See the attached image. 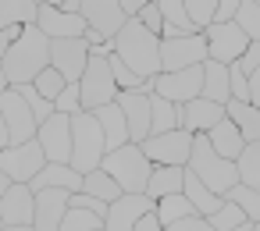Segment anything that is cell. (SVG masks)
Here are the masks:
<instances>
[{"instance_id":"9","label":"cell","mask_w":260,"mask_h":231,"mask_svg":"<svg viewBox=\"0 0 260 231\" xmlns=\"http://www.w3.org/2000/svg\"><path fill=\"white\" fill-rule=\"evenodd\" d=\"M0 118L8 125V146H25L36 139V118L29 110V103L15 93V89H4L0 93Z\"/></svg>"},{"instance_id":"35","label":"cell","mask_w":260,"mask_h":231,"mask_svg":"<svg viewBox=\"0 0 260 231\" xmlns=\"http://www.w3.org/2000/svg\"><path fill=\"white\" fill-rule=\"evenodd\" d=\"M235 25L242 29V36L249 43H260V0H239Z\"/></svg>"},{"instance_id":"41","label":"cell","mask_w":260,"mask_h":231,"mask_svg":"<svg viewBox=\"0 0 260 231\" xmlns=\"http://www.w3.org/2000/svg\"><path fill=\"white\" fill-rule=\"evenodd\" d=\"M32 86H36V93H40L43 100H50V103H54V100L64 93V86H68V82H64L54 68H47V71H40V79H36Z\"/></svg>"},{"instance_id":"5","label":"cell","mask_w":260,"mask_h":231,"mask_svg":"<svg viewBox=\"0 0 260 231\" xmlns=\"http://www.w3.org/2000/svg\"><path fill=\"white\" fill-rule=\"evenodd\" d=\"M104 157H107V146H104V132H100L96 118L79 110L72 118V160H68V167L86 178L89 171H96L104 164Z\"/></svg>"},{"instance_id":"42","label":"cell","mask_w":260,"mask_h":231,"mask_svg":"<svg viewBox=\"0 0 260 231\" xmlns=\"http://www.w3.org/2000/svg\"><path fill=\"white\" fill-rule=\"evenodd\" d=\"M82 110V96H79V86H64V93L54 100V114H64V118H75Z\"/></svg>"},{"instance_id":"37","label":"cell","mask_w":260,"mask_h":231,"mask_svg":"<svg viewBox=\"0 0 260 231\" xmlns=\"http://www.w3.org/2000/svg\"><path fill=\"white\" fill-rule=\"evenodd\" d=\"M214 11H217V0H185V15L196 32H207L214 25Z\"/></svg>"},{"instance_id":"16","label":"cell","mask_w":260,"mask_h":231,"mask_svg":"<svg viewBox=\"0 0 260 231\" xmlns=\"http://www.w3.org/2000/svg\"><path fill=\"white\" fill-rule=\"evenodd\" d=\"M125 114V125H128V142L132 146H143L150 139V93L136 89V93H118L114 100Z\"/></svg>"},{"instance_id":"32","label":"cell","mask_w":260,"mask_h":231,"mask_svg":"<svg viewBox=\"0 0 260 231\" xmlns=\"http://www.w3.org/2000/svg\"><path fill=\"white\" fill-rule=\"evenodd\" d=\"M160 8V18H164V29L160 32H182V36H192V22L185 15V0H157Z\"/></svg>"},{"instance_id":"54","label":"cell","mask_w":260,"mask_h":231,"mask_svg":"<svg viewBox=\"0 0 260 231\" xmlns=\"http://www.w3.org/2000/svg\"><path fill=\"white\" fill-rule=\"evenodd\" d=\"M4 231H36L32 224H25V227H4Z\"/></svg>"},{"instance_id":"45","label":"cell","mask_w":260,"mask_h":231,"mask_svg":"<svg viewBox=\"0 0 260 231\" xmlns=\"http://www.w3.org/2000/svg\"><path fill=\"white\" fill-rule=\"evenodd\" d=\"M235 68H239V71H242V75L249 79V75H253V71L260 68V43H249V47H246V54H242V57L235 61Z\"/></svg>"},{"instance_id":"15","label":"cell","mask_w":260,"mask_h":231,"mask_svg":"<svg viewBox=\"0 0 260 231\" xmlns=\"http://www.w3.org/2000/svg\"><path fill=\"white\" fill-rule=\"evenodd\" d=\"M86 29L100 32L107 43L125 29V15H121V4L118 0H82V8H79Z\"/></svg>"},{"instance_id":"3","label":"cell","mask_w":260,"mask_h":231,"mask_svg":"<svg viewBox=\"0 0 260 231\" xmlns=\"http://www.w3.org/2000/svg\"><path fill=\"white\" fill-rule=\"evenodd\" d=\"M185 171L196 174L200 185H207V188H210L214 196H221V199L239 185V171H235V164H232V160H221V157L210 149L207 135H192V153H189Z\"/></svg>"},{"instance_id":"49","label":"cell","mask_w":260,"mask_h":231,"mask_svg":"<svg viewBox=\"0 0 260 231\" xmlns=\"http://www.w3.org/2000/svg\"><path fill=\"white\" fill-rule=\"evenodd\" d=\"M249 103H253V107L260 110V68H256V71L249 75Z\"/></svg>"},{"instance_id":"30","label":"cell","mask_w":260,"mask_h":231,"mask_svg":"<svg viewBox=\"0 0 260 231\" xmlns=\"http://www.w3.org/2000/svg\"><path fill=\"white\" fill-rule=\"evenodd\" d=\"M175 128H182L178 107L150 93V135H164V132H175Z\"/></svg>"},{"instance_id":"38","label":"cell","mask_w":260,"mask_h":231,"mask_svg":"<svg viewBox=\"0 0 260 231\" xmlns=\"http://www.w3.org/2000/svg\"><path fill=\"white\" fill-rule=\"evenodd\" d=\"M207 224H210L214 231H235V227H242V224H249V220L242 217V210H239L235 203H228V199H224V203H221V210L207 217Z\"/></svg>"},{"instance_id":"50","label":"cell","mask_w":260,"mask_h":231,"mask_svg":"<svg viewBox=\"0 0 260 231\" xmlns=\"http://www.w3.org/2000/svg\"><path fill=\"white\" fill-rule=\"evenodd\" d=\"M132 231H164V227H160V220H157L153 213H146V217H143V220H139Z\"/></svg>"},{"instance_id":"7","label":"cell","mask_w":260,"mask_h":231,"mask_svg":"<svg viewBox=\"0 0 260 231\" xmlns=\"http://www.w3.org/2000/svg\"><path fill=\"white\" fill-rule=\"evenodd\" d=\"M203 61H207V40H203V32L160 40V75L185 71V68H200Z\"/></svg>"},{"instance_id":"40","label":"cell","mask_w":260,"mask_h":231,"mask_svg":"<svg viewBox=\"0 0 260 231\" xmlns=\"http://www.w3.org/2000/svg\"><path fill=\"white\" fill-rule=\"evenodd\" d=\"M25 103H29V110H32V118H36V125H43L47 118H54V103L50 100H43L40 93H36V86H18L15 89Z\"/></svg>"},{"instance_id":"18","label":"cell","mask_w":260,"mask_h":231,"mask_svg":"<svg viewBox=\"0 0 260 231\" xmlns=\"http://www.w3.org/2000/svg\"><path fill=\"white\" fill-rule=\"evenodd\" d=\"M146 213H153V199L146 196H121L107 206L104 217V231H132Z\"/></svg>"},{"instance_id":"22","label":"cell","mask_w":260,"mask_h":231,"mask_svg":"<svg viewBox=\"0 0 260 231\" xmlns=\"http://www.w3.org/2000/svg\"><path fill=\"white\" fill-rule=\"evenodd\" d=\"M43 188H61L68 196L82 192V174L72 171L68 164H43V171L29 181V192H43Z\"/></svg>"},{"instance_id":"56","label":"cell","mask_w":260,"mask_h":231,"mask_svg":"<svg viewBox=\"0 0 260 231\" xmlns=\"http://www.w3.org/2000/svg\"><path fill=\"white\" fill-rule=\"evenodd\" d=\"M0 231H4V220H0Z\"/></svg>"},{"instance_id":"44","label":"cell","mask_w":260,"mask_h":231,"mask_svg":"<svg viewBox=\"0 0 260 231\" xmlns=\"http://www.w3.org/2000/svg\"><path fill=\"white\" fill-rule=\"evenodd\" d=\"M146 32H153V36H160V29H164V18H160V8H157V0L153 4H143V11H139V18H136Z\"/></svg>"},{"instance_id":"12","label":"cell","mask_w":260,"mask_h":231,"mask_svg":"<svg viewBox=\"0 0 260 231\" xmlns=\"http://www.w3.org/2000/svg\"><path fill=\"white\" fill-rule=\"evenodd\" d=\"M86 64H89V47H86V40H54V43H50V68H54L68 86H79V79L86 75Z\"/></svg>"},{"instance_id":"10","label":"cell","mask_w":260,"mask_h":231,"mask_svg":"<svg viewBox=\"0 0 260 231\" xmlns=\"http://www.w3.org/2000/svg\"><path fill=\"white\" fill-rule=\"evenodd\" d=\"M47 157L40 149V142H25V146H8L0 149V174H8L11 185H29L40 171H43Z\"/></svg>"},{"instance_id":"4","label":"cell","mask_w":260,"mask_h":231,"mask_svg":"<svg viewBox=\"0 0 260 231\" xmlns=\"http://www.w3.org/2000/svg\"><path fill=\"white\" fill-rule=\"evenodd\" d=\"M100 171H107V174L114 178V185H118L125 196H146V181H150V174H153V164L146 160V153H143L139 146L128 142V146L107 153L104 164H100Z\"/></svg>"},{"instance_id":"28","label":"cell","mask_w":260,"mask_h":231,"mask_svg":"<svg viewBox=\"0 0 260 231\" xmlns=\"http://www.w3.org/2000/svg\"><path fill=\"white\" fill-rule=\"evenodd\" d=\"M182 196L189 199V206L196 210V217H210V213H217L221 210V196H214L207 185H200V178L196 174H189L185 171V181H182Z\"/></svg>"},{"instance_id":"31","label":"cell","mask_w":260,"mask_h":231,"mask_svg":"<svg viewBox=\"0 0 260 231\" xmlns=\"http://www.w3.org/2000/svg\"><path fill=\"white\" fill-rule=\"evenodd\" d=\"M82 192H86V196H93V199H100V203H107V206H111L114 199H121V196H125V192L114 185V178H111L107 171H100V167H96V171H89V174L82 178Z\"/></svg>"},{"instance_id":"27","label":"cell","mask_w":260,"mask_h":231,"mask_svg":"<svg viewBox=\"0 0 260 231\" xmlns=\"http://www.w3.org/2000/svg\"><path fill=\"white\" fill-rule=\"evenodd\" d=\"M40 18L36 0H0V29H29Z\"/></svg>"},{"instance_id":"14","label":"cell","mask_w":260,"mask_h":231,"mask_svg":"<svg viewBox=\"0 0 260 231\" xmlns=\"http://www.w3.org/2000/svg\"><path fill=\"white\" fill-rule=\"evenodd\" d=\"M203 40H207V61H217V64H235L246 54V47H249V40L242 36V29L235 22L210 25L203 32Z\"/></svg>"},{"instance_id":"55","label":"cell","mask_w":260,"mask_h":231,"mask_svg":"<svg viewBox=\"0 0 260 231\" xmlns=\"http://www.w3.org/2000/svg\"><path fill=\"white\" fill-rule=\"evenodd\" d=\"M235 231H253V224H242V227H235Z\"/></svg>"},{"instance_id":"29","label":"cell","mask_w":260,"mask_h":231,"mask_svg":"<svg viewBox=\"0 0 260 231\" xmlns=\"http://www.w3.org/2000/svg\"><path fill=\"white\" fill-rule=\"evenodd\" d=\"M185 181V167H153L150 181H146V199H164V196H178Z\"/></svg>"},{"instance_id":"52","label":"cell","mask_w":260,"mask_h":231,"mask_svg":"<svg viewBox=\"0 0 260 231\" xmlns=\"http://www.w3.org/2000/svg\"><path fill=\"white\" fill-rule=\"evenodd\" d=\"M8 188H11V178H8V174H0V199H4Z\"/></svg>"},{"instance_id":"47","label":"cell","mask_w":260,"mask_h":231,"mask_svg":"<svg viewBox=\"0 0 260 231\" xmlns=\"http://www.w3.org/2000/svg\"><path fill=\"white\" fill-rule=\"evenodd\" d=\"M235 11H239V0H217L214 25H228V22H235Z\"/></svg>"},{"instance_id":"51","label":"cell","mask_w":260,"mask_h":231,"mask_svg":"<svg viewBox=\"0 0 260 231\" xmlns=\"http://www.w3.org/2000/svg\"><path fill=\"white\" fill-rule=\"evenodd\" d=\"M0 149H8V125H4V118H0Z\"/></svg>"},{"instance_id":"2","label":"cell","mask_w":260,"mask_h":231,"mask_svg":"<svg viewBox=\"0 0 260 231\" xmlns=\"http://www.w3.org/2000/svg\"><path fill=\"white\" fill-rule=\"evenodd\" d=\"M111 54L121 57V64L143 82H153L160 75V36L146 32L136 18L125 22V29L111 40Z\"/></svg>"},{"instance_id":"25","label":"cell","mask_w":260,"mask_h":231,"mask_svg":"<svg viewBox=\"0 0 260 231\" xmlns=\"http://www.w3.org/2000/svg\"><path fill=\"white\" fill-rule=\"evenodd\" d=\"M203 100L224 107L232 100V89H228V64H217V61H203V89H200Z\"/></svg>"},{"instance_id":"24","label":"cell","mask_w":260,"mask_h":231,"mask_svg":"<svg viewBox=\"0 0 260 231\" xmlns=\"http://www.w3.org/2000/svg\"><path fill=\"white\" fill-rule=\"evenodd\" d=\"M207 142H210V149L221 157V160H239V153L246 149V142H242V135H239V128L224 118V121H217L210 132H207Z\"/></svg>"},{"instance_id":"8","label":"cell","mask_w":260,"mask_h":231,"mask_svg":"<svg viewBox=\"0 0 260 231\" xmlns=\"http://www.w3.org/2000/svg\"><path fill=\"white\" fill-rule=\"evenodd\" d=\"M139 149L146 153V160L153 167H185L189 153H192V135L175 128V132H164V135H150Z\"/></svg>"},{"instance_id":"39","label":"cell","mask_w":260,"mask_h":231,"mask_svg":"<svg viewBox=\"0 0 260 231\" xmlns=\"http://www.w3.org/2000/svg\"><path fill=\"white\" fill-rule=\"evenodd\" d=\"M100 227H104V220L96 213L79 210V206H68V213H64V220H61L57 231H100Z\"/></svg>"},{"instance_id":"21","label":"cell","mask_w":260,"mask_h":231,"mask_svg":"<svg viewBox=\"0 0 260 231\" xmlns=\"http://www.w3.org/2000/svg\"><path fill=\"white\" fill-rule=\"evenodd\" d=\"M178 114H182V132H189V135H207L217 121H224V107H217V103H210L203 96H196L185 107H178Z\"/></svg>"},{"instance_id":"17","label":"cell","mask_w":260,"mask_h":231,"mask_svg":"<svg viewBox=\"0 0 260 231\" xmlns=\"http://www.w3.org/2000/svg\"><path fill=\"white\" fill-rule=\"evenodd\" d=\"M36 29H40L50 43H54V40H82V36H86L82 15H64L57 4H40Z\"/></svg>"},{"instance_id":"34","label":"cell","mask_w":260,"mask_h":231,"mask_svg":"<svg viewBox=\"0 0 260 231\" xmlns=\"http://www.w3.org/2000/svg\"><path fill=\"white\" fill-rule=\"evenodd\" d=\"M235 171H239V185L260 192V142H249V146L239 153Z\"/></svg>"},{"instance_id":"6","label":"cell","mask_w":260,"mask_h":231,"mask_svg":"<svg viewBox=\"0 0 260 231\" xmlns=\"http://www.w3.org/2000/svg\"><path fill=\"white\" fill-rule=\"evenodd\" d=\"M107 57H111V43L100 47V50H89V64H86V75L79 79V96H82V110L93 114L107 103L118 100V86H114V75L107 68Z\"/></svg>"},{"instance_id":"43","label":"cell","mask_w":260,"mask_h":231,"mask_svg":"<svg viewBox=\"0 0 260 231\" xmlns=\"http://www.w3.org/2000/svg\"><path fill=\"white\" fill-rule=\"evenodd\" d=\"M228 89H232V100L235 103H249V79L235 64H228Z\"/></svg>"},{"instance_id":"26","label":"cell","mask_w":260,"mask_h":231,"mask_svg":"<svg viewBox=\"0 0 260 231\" xmlns=\"http://www.w3.org/2000/svg\"><path fill=\"white\" fill-rule=\"evenodd\" d=\"M224 118L239 128V135H242L246 146H249V142H260V110H256L253 103H235V100H228V103H224Z\"/></svg>"},{"instance_id":"23","label":"cell","mask_w":260,"mask_h":231,"mask_svg":"<svg viewBox=\"0 0 260 231\" xmlns=\"http://www.w3.org/2000/svg\"><path fill=\"white\" fill-rule=\"evenodd\" d=\"M93 118H96V125H100V132H104V146H107V153L128 146V125H125V114H121L118 103H107V107L93 110Z\"/></svg>"},{"instance_id":"11","label":"cell","mask_w":260,"mask_h":231,"mask_svg":"<svg viewBox=\"0 0 260 231\" xmlns=\"http://www.w3.org/2000/svg\"><path fill=\"white\" fill-rule=\"evenodd\" d=\"M200 89H203V64L153 79V96H160V100H168V103H175V107L192 103V100L200 96Z\"/></svg>"},{"instance_id":"13","label":"cell","mask_w":260,"mask_h":231,"mask_svg":"<svg viewBox=\"0 0 260 231\" xmlns=\"http://www.w3.org/2000/svg\"><path fill=\"white\" fill-rule=\"evenodd\" d=\"M36 142L47 157V164H68L72 160V118L54 114L36 128Z\"/></svg>"},{"instance_id":"33","label":"cell","mask_w":260,"mask_h":231,"mask_svg":"<svg viewBox=\"0 0 260 231\" xmlns=\"http://www.w3.org/2000/svg\"><path fill=\"white\" fill-rule=\"evenodd\" d=\"M196 210L189 206V199L178 192V196H164V199H157L153 203V217L160 220V227H171L175 220H185V217H192Z\"/></svg>"},{"instance_id":"20","label":"cell","mask_w":260,"mask_h":231,"mask_svg":"<svg viewBox=\"0 0 260 231\" xmlns=\"http://www.w3.org/2000/svg\"><path fill=\"white\" fill-rule=\"evenodd\" d=\"M36 196V217H32V227L36 231H57L64 213H68V192L61 188H43V192H32Z\"/></svg>"},{"instance_id":"46","label":"cell","mask_w":260,"mask_h":231,"mask_svg":"<svg viewBox=\"0 0 260 231\" xmlns=\"http://www.w3.org/2000/svg\"><path fill=\"white\" fill-rule=\"evenodd\" d=\"M164 231H214L210 224H207V217H185V220H175L171 227H164Z\"/></svg>"},{"instance_id":"53","label":"cell","mask_w":260,"mask_h":231,"mask_svg":"<svg viewBox=\"0 0 260 231\" xmlns=\"http://www.w3.org/2000/svg\"><path fill=\"white\" fill-rule=\"evenodd\" d=\"M4 89H11V86H8V79H4V68H0V93H4Z\"/></svg>"},{"instance_id":"57","label":"cell","mask_w":260,"mask_h":231,"mask_svg":"<svg viewBox=\"0 0 260 231\" xmlns=\"http://www.w3.org/2000/svg\"><path fill=\"white\" fill-rule=\"evenodd\" d=\"M100 231H104V227H100Z\"/></svg>"},{"instance_id":"36","label":"cell","mask_w":260,"mask_h":231,"mask_svg":"<svg viewBox=\"0 0 260 231\" xmlns=\"http://www.w3.org/2000/svg\"><path fill=\"white\" fill-rule=\"evenodd\" d=\"M224 199H228V203H235V206L242 210V217H246L249 224H256V227H260V192H253V188H246V185H235Z\"/></svg>"},{"instance_id":"48","label":"cell","mask_w":260,"mask_h":231,"mask_svg":"<svg viewBox=\"0 0 260 231\" xmlns=\"http://www.w3.org/2000/svg\"><path fill=\"white\" fill-rule=\"evenodd\" d=\"M22 36V29H0V64H4V57H8V50H11V43Z\"/></svg>"},{"instance_id":"1","label":"cell","mask_w":260,"mask_h":231,"mask_svg":"<svg viewBox=\"0 0 260 231\" xmlns=\"http://www.w3.org/2000/svg\"><path fill=\"white\" fill-rule=\"evenodd\" d=\"M0 68H4V79H8L11 89L32 86V82L40 79V71L50 68V40H47L36 25L22 29V36L11 43V50H8V57H4V64H0Z\"/></svg>"},{"instance_id":"19","label":"cell","mask_w":260,"mask_h":231,"mask_svg":"<svg viewBox=\"0 0 260 231\" xmlns=\"http://www.w3.org/2000/svg\"><path fill=\"white\" fill-rule=\"evenodd\" d=\"M36 217V196L29 192V185H11L0 199V220L4 227H25Z\"/></svg>"}]
</instances>
